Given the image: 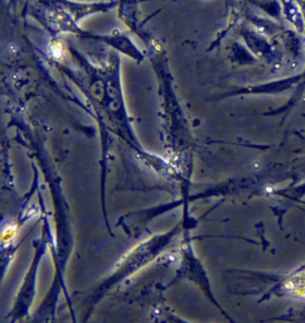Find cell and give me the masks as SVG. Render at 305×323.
<instances>
[{"instance_id": "obj_1", "label": "cell", "mask_w": 305, "mask_h": 323, "mask_svg": "<svg viewBox=\"0 0 305 323\" xmlns=\"http://www.w3.org/2000/svg\"><path fill=\"white\" fill-rule=\"evenodd\" d=\"M15 235H17V232H15V229L14 227H7V229L3 231V241H5V243H9L10 240H13V239L15 238Z\"/></svg>"}]
</instances>
